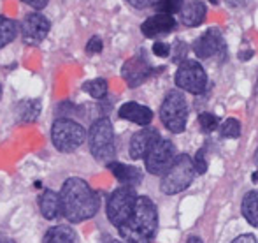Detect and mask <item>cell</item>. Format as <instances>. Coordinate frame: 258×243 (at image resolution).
<instances>
[{"mask_svg":"<svg viewBox=\"0 0 258 243\" xmlns=\"http://www.w3.org/2000/svg\"><path fill=\"white\" fill-rule=\"evenodd\" d=\"M61 215L72 224L85 222L97 215L100 206L99 194L83 178H67L60 190Z\"/></svg>","mask_w":258,"mask_h":243,"instance_id":"1","label":"cell"},{"mask_svg":"<svg viewBox=\"0 0 258 243\" xmlns=\"http://www.w3.org/2000/svg\"><path fill=\"white\" fill-rule=\"evenodd\" d=\"M119 236L128 243H151L158 233V210L148 196H139L130 219L118 227Z\"/></svg>","mask_w":258,"mask_h":243,"instance_id":"2","label":"cell"},{"mask_svg":"<svg viewBox=\"0 0 258 243\" xmlns=\"http://www.w3.org/2000/svg\"><path fill=\"white\" fill-rule=\"evenodd\" d=\"M88 144L92 155L100 162L114 161L116 157V143H114V130L109 118H99L92 123L88 130Z\"/></svg>","mask_w":258,"mask_h":243,"instance_id":"3","label":"cell"},{"mask_svg":"<svg viewBox=\"0 0 258 243\" xmlns=\"http://www.w3.org/2000/svg\"><path fill=\"white\" fill-rule=\"evenodd\" d=\"M195 175H197V171H195L194 159L190 155H177L170 169L162 176L160 188L167 196L179 194V192L186 190L190 187L191 182L195 180Z\"/></svg>","mask_w":258,"mask_h":243,"instance_id":"4","label":"cell"},{"mask_svg":"<svg viewBox=\"0 0 258 243\" xmlns=\"http://www.w3.org/2000/svg\"><path fill=\"white\" fill-rule=\"evenodd\" d=\"M160 120L170 132H183L188 122V104L183 92L170 90L167 93L162 106H160Z\"/></svg>","mask_w":258,"mask_h":243,"instance_id":"5","label":"cell"},{"mask_svg":"<svg viewBox=\"0 0 258 243\" xmlns=\"http://www.w3.org/2000/svg\"><path fill=\"white\" fill-rule=\"evenodd\" d=\"M86 139V130L81 123L71 118H56L51 127V141L58 152L71 154L78 150Z\"/></svg>","mask_w":258,"mask_h":243,"instance_id":"6","label":"cell"},{"mask_svg":"<svg viewBox=\"0 0 258 243\" xmlns=\"http://www.w3.org/2000/svg\"><path fill=\"white\" fill-rule=\"evenodd\" d=\"M137 192L134 187H126L121 185L116 190H112V194L107 199V206H105V213H107L109 222L114 227H121L126 220L130 219L134 208L137 203Z\"/></svg>","mask_w":258,"mask_h":243,"instance_id":"7","label":"cell"},{"mask_svg":"<svg viewBox=\"0 0 258 243\" xmlns=\"http://www.w3.org/2000/svg\"><path fill=\"white\" fill-rule=\"evenodd\" d=\"M174 81H176V86L188 93H194V95H199L206 90L207 86V74L206 69L199 64L197 60H184L179 64L176 71V76H174Z\"/></svg>","mask_w":258,"mask_h":243,"instance_id":"8","label":"cell"},{"mask_svg":"<svg viewBox=\"0 0 258 243\" xmlns=\"http://www.w3.org/2000/svg\"><path fill=\"white\" fill-rule=\"evenodd\" d=\"M176 159V147H174L172 141L160 139L155 144L153 150L148 154V157L144 159V164H146V169L150 175L163 176L170 169V166L174 164Z\"/></svg>","mask_w":258,"mask_h":243,"instance_id":"9","label":"cell"},{"mask_svg":"<svg viewBox=\"0 0 258 243\" xmlns=\"http://www.w3.org/2000/svg\"><path fill=\"white\" fill-rule=\"evenodd\" d=\"M191 48H194L195 55L202 60L213 59V57H221V59H225V53H227L223 35H221V32L218 30V28H209L204 35L195 39Z\"/></svg>","mask_w":258,"mask_h":243,"instance_id":"10","label":"cell"},{"mask_svg":"<svg viewBox=\"0 0 258 243\" xmlns=\"http://www.w3.org/2000/svg\"><path fill=\"white\" fill-rule=\"evenodd\" d=\"M49 28H51V23L46 16L39 13H32L27 14L21 21V37H23V42L28 46H37L41 44L42 41L48 35Z\"/></svg>","mask_w":258,"mask_h":243,"instance_id":"11","label":"cell"},{"mask_svg":"<svg viewBox=\"0 0 258 243\" xmlns=\"http://www.w3.org/2000/svg\"><path fill=\"white\" fill-rule=\"evenodd\" d=\"M151 74H153V67L150 65L144 53H139V55L128 59L121 67V76L130 88L143 85Z\"/></svg>","mask_w":258,"mask_h":243,"instance_id":"12","label":"cell"},{"mask_svg":"<svg viewBox=\"0 0 258 243\" xmlns=\"http://www.w3.org/2000/svg\"><path fill=\"white\" fill-rule=\"evenodd\" d=\"M162 139L160 137V132L153 127H144L143 130L136 132L132 137H130L128 143V155L130 159H146L148 154L155 148V144Z\"/></svg>","mask_w":258,"mask_h":243,"instance_id":"13","label":"cell"},{"mask_svg":"<svg viewBox=\"0 0 258 243\" xmlns=\"http://www.w3.org/2000/svg\"><path fill=\"white\" fill-rule=\"evenodd\" d=\"M176 28V18L172 14L158 13L150 16L143 25H141V32H143L144 37L155 39L158 35H165L169 32H172Z\"/></svg>","mask_w":258,"mask_h":243,"instance_id":"14","label":"cell"},{"mask_svg":"<svg viewBox=\"0 0 258 243\" xmlns=\"http://www.w3.org/2000/svg\"><path fill=\"white\" fill-rule=\"evenodd\" d=\"M118 117L123 118V120L137 123V125L148 127L153 120V111L148 106L136 103V101H128V103L121 104V108L118 110Z\"/></svg>","mask_w":258,"mask_h":243,"instance_id":"15","label":"cell"},{"mask_svg":"<svg viewBox=\"0 0 258 243\" xmlns=\"http://www.w3.org/2000/svg\"><path fill=\"white\" fill-rule=\"evenodd\" d=\"M207 9L201 0H184L183 7L179 11V20L184 27H199L201 23H204Z\"/></svg>","mask_w":258,"mask_h":243,"instance_id":"16","label":"cell"},{"mask_svg":"<svg viewBox=\"0 0 258 243\" xmlns=\"http://www.w3.org/2000/svg\"><path fill=\"white\" fill-rule=\"evenodd\" d=\"M107 169L112 173L116 180H118L121 185H126V187H137L143 180V173H141L139 168L136 166H128V164H123V162H109Z\"/></svg>","mask_w":258,"mask_h":243,"instance_id":"17","label":"cell"},{"mask_svg":"<svg viewBox=\"0 0 258 243\" xmlns=\"http://www.w3.org/2000/svg\"><path fill=\"white\" fill-rule=\"evenodd\" d=\"M39 210H41L42 217L48 220H54L58 215H61L60 194H56L51 188H46V190L39 196Z\"/></svg>","mask_w":258,"mask_h":243,"instance_id":"18","label":"cell"},{"mask_svg":"<svg viewBox=\"0 0 258 243\" xmlns=\"http://www.w3.org/2000/svg\"><path fill=\"white\" fill-rule=\"evenodd\" d=\"M42 110V104L39 99H28L20 101L14 108V117H16L18 123H32L39 118Z\"/></svg>","mask_w":258,"mask_h":243,"instance_id":"19","label":"cell"},{"mask_svg":"<svg viewBox=\"0 0 258 243\" xmlns=\"http://www.w3.org/2000/svg\"><path fill=\"white\" fill-rule=\"evenodd\" d=\"M42 243H78L76 231L69 226H54L46 231Z\"/></svg>","mask_w":258,"mask_h":243,"instance_id":"20","label":"cell"},{"mask_svg":"<svg viewBox=\"0 0 258 243\" xmlns=\"http://www.w3.org/2000/svg\"><path fill=\"white\" fill-rule=\"evenodd\" d=\"M242 215L248 220V224H251L253 227L258 229V190H249L242 198Z\"/></svg>","mask_w":258,"mask_h":243,"instance_id":"21","label":"cell"},{"mask_svg":"<svg viewBox=\"0 0 258 243\" xmlns=\"http://www.w3.org/2000/svg\"><path fill=\"white\" fill-rule=\"evenodd\" d=\"M18 35L16 21L9 20L6 16H0V50L6 48L9 42H13Z\"/></svg>","mask_w":258,"mask_h":243,"instance_id":"22","label":"cell"},{"mask_svg":"<svg viewBox=\"0 0 258 243\" xmlns=\"http://www.w3.org/2000/svg\"><path fill=\"white\" fill-rule=\"evenodd\" d=\"M107 81L102 78H97V79H90L83 85V90H85L88 95H92L93 99H104L107 95Z\"/></svg>","mask_w":258,"mask_h":243,"instance_id":"23","label":"cell"},{"mask_svg":"<svg viewBox=\"0 0 258 243\" xmlns=\"http://www.w3.org/2000/svg\"><path fill=\"white\" fill-rule=\"evenodd\" d=\"M220 132L223 137L235 139V137L241 136V123H239V120H235V118H228V120H225L223 123H221Z\"/></svg>","mask_w":258,"mask_h":243,"instance_id":"24","label":"cell"},{"mask_svg":"<svg viewBox=\"0 0 258 243\" xmlns=\"http://www.w3.org/2000/svg\"><path fill=\"white\" fill-rule=\"evenodd\" d=\"M218 123H220V118H218L216 115H213V113L199 115V125H201L202 132L209 134V132H213V130H216Z\"/></svg>","mask_w":258,"mask_h":243,"instance_id":"25","label":"cell"},{"mask_svg":"<svg viewBox=\"0 0 258 243\" xmlns=\"http://www.w3.org/2000/svg\"><path fill=\"white\" fill-rule=\"evenodd\" d=\"M184 0H158L156 4V9L158 13H165V14H179L181 7H183Z\"/></svg>","mask_w":258,"mask_h":243,"instance_id":"26","label":"cell"},{"mask_svg":"<svg viewBox=\"0 0 258 243\" xmlns=\"http://www.w3.org/2000/svg\"><path fill=\"white\" fill-rule=\"evenodd\" d=\"M194 164H195V171L199 175H204L207 171V157H206V148H201V150L195 154L194 159Z\"/></svg>","mask_w":258,"mask_h":243,"instance_id":"27","label":"cell"},{"mask_svg":"<svg viewBox=\"0 0 258 243\" xmlns=\"http://www.w3.org/2000/svg\"><path fill=\"white\" fill-rule=\"evenodd\" d=\"M102 50H104V42L99 35H93V37L86 42V53H88V55H97V53H100Z\"/></svg>","mask_w":258,"mask_h":243,"instance_id":"28","label":"cell"},{"mask_svg":"<svg viewBox=\"0 0 258 243\" xmlns=\"http://www.w3.org/2000/svg\"><path fill=\"white\" fill-rule=\"evenodd\" d=\"M170 52H172V48L167 42H155L153 44V53L156 57H160V59H167L170 55Z\"/></svg>","mask_w":258,"mask_h":243,"instance_id":"29","label":"cell"},{"mask_svg":"<svg viewBox=\"0 0 258 243\" xmlns=\"http://www.w3.org/2000/svg\"><path fill=\"white\" fill-rule=\"evenodd\" d=\"M125 2H128L136 9H148V7H156L158 0H125Z\"/></svg>","mask_w":258,"mask_h":243,"instance_id":"30","label":"cell"},{"mask_svg":"<svg viewBox=\"0 0 258 243\" xmlns=\"http://www.w3.org/2000/svg\"><path fill=\"white\" fill-rule=\"evenodd\" d=\"M27 6H30V7H34V9H44L46 7V4L49 2V0H23Z\"/></svg>","mask_w":258,"mask_h":243,"instance_id":"31","label":"cell"},{"mask_svg":"<svg viewBox=\"0 0 258 243\" xmlns=\"http://www.w3.org/2000/svg\"><path fill=\"white\" fill-rule=\"evenodd\" d=\"M232 243H258V240L253 234H241V236H237Z\"/></svg>","mask_w":258,"mask_h":243,"instance_id":"32","label":"cell"},{"mask_svg":"<svg viewBox=\"0 0 258 243\" xmlns=\"http://www.w3.org/2000/svg\"><path fill=\"white\" fill-rule=\"evenodd\" d=\"M227 4L230 7H239V6H244L246 0H227Z\"/></svg>","mask_w":258,"mask_h":243,"instance_id":"33","label":"cell"},{"mask_svg":"<svg viewBox=\"0 0 258 243\" xmlns=\"http://www.w3.org/2000/svg\"><path fill=\"white\" fill-rule=\"evenodd\" d=\"M251 57H253V52H251V50H249V52H241V53H239V59H241V60H249V59H251Z\"/></svg>","mask_w":258,"mask_h":243,"instance_id":"34","label":"cell"},{"mask_svg":"<svg viewBox=\"0 0 258 243\" xmlns=\"http://www.w3.org/2000/svg\"><path fill=\"white\" fill-rule=\"evenodd\" d=\"M186 243H204V241H202V238H199V236H190L186 240Z\"/></svg>","mask_w":258,"mask_h":243,"instance_id":"35","label":"cell"},{"mask_svg":"<svg viewBox=\"0 0 258 243\" xmlns=\"http://www.w3.org/2000/svg\"><path fill=\"white\" fill-rule=\"evenodd\" d=\"M251 182H253V183H258V169L251 175Z\"/></svg>","mask_w":258,"mask_h":243,"instance_id":"36","label":"cell"},{"mask_svg":"<svg viewBox=\"0 0 258 243\" xmlns=\"http://www.w3.org/2000/svg\"><path fill=\"white\" fill-rule=\"evenodd\" d=\"M105 243H128V241H125V240H111V238H109V240L107 241H105Z\"/></svg>","mask_w":258,"mask_h":243,"instance_id":"37","label":"cell"},{"mask_svg":"<svg viewBox=\"0 0 258 243\" xmlns=\"http://www.w3.org/2000/svg\"><path fill=\"white\" fill-rule=\"evenodd\" d=\"M0 243H13L9 240V238H4V236H0Z\"/></svg>","mask_w":258,"mask_h":243,"instance_id":"38","label":"cell"},{"mask_svg":"<svg viewBox=\"0 0 258 243\" xmlns=\"http://www.w3.org/2000/svg\"><path fill=\"white\" fill-rule=\"evenodd\" d=\"M0 99H2V83H0Z\"/></svg>","mask_w":258,"mask_h":243,"instance_id":"39","label":"cell"},{"mask_svg":"<svg viewBox=\"0 0 258 243\" xmlns=\"http://www.w3.org/2000/svg\"><path fill=\"white\" fill-rule=\"evenodd\" d=\"M211 4H218V0H209Z\"/></svg>","mask_w":258,"mask_h":243,"instance_id":"40","label":"cell"},{"mask_svg":"<svg viewBox=\"0 0 258 243\" xmlns=\"http://www.w3.org/2000/svg\"><path fill=\"white\" fill-rule=\"evenodd\" d=\"M256 159H258V154H256V155H255V161H256Z\"/></svg>","mask_w":258,"mask_h":243,"instance_id":"41","label":"cell"}]
</instances>
